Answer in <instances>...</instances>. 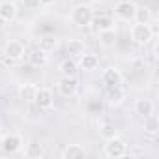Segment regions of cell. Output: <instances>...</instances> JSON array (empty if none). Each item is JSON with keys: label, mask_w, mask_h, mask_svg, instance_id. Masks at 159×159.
<instances>
[{"label": "cell", "mask_w": 159, "mask_h": 159, "mask_svg": "<svg viewBox=\"0 0 159 159\" xmlns=\"http://www.w3.org/2000/svg\"><path fill=\"white\" fill-rule=\"evenodd\" d=\"M25 148V139L19 135V133H8V135H2V140H0V150L4 153H19L21 150Z\"/></svg>", "instance_id": "3957f363"}, {"label": "cell", "mask_w": 159, "mask_h": 159, "mask_svg": "<svg viewBox=\"0 0 159 159\" xmlns=\"http://www.w3.org/2000/svg\"><path fill=\"white\" fill-rule=\"evenodd\" d=\"M25 52H26L25 45L19 39H10L6 43V47H4V56L10 58V60H13V62H21L25 58Z\"/></svg>", "instance_id": "52a82bcc"}, {"label": "cell", "mask_w": 159, "mask_h": 159, "mask_svg": "<svg viewBox=\"0 0 159 159\" xmlns=\"http://www.w3.org/2000/svg\"><path fill=\"white\" fill-rule=\"evenodd\" d=\"M6 25H8V23H6V21L2 19V17H0V32H2V30L6 28Z\"/></svg>", "instance_id": "f1b7e54d"}, {"label": "cell", "mask_w": 159, "mask_h": 159, "mask_svg": "<svg viewBox=\"0 0 159 159\" xmlns=\"http://www.w3.org/2000/svg\"><path fill=\"white\" fill-rule=\"evenodd\" d=\"M144 131L148 135H152V137L157 135V131H159V118L155 114H150V116L144 118Z\"/></svg>", "instance_id": "603a6c76"}, {"label": "cell", "mask_w": 159, "mask_h": 159, "mask_svg": "<svg viewBox=\"0 0 159 159\" xmlns=\"http://www.w3.org/2000/svg\"><path fill=\"white\" fill-rule=\"evenodd\" d=\"M135 23H150L152 21V10L148 6H137L135 8Z\"/></svg>", "instance_id": "ffe728a7"}, {"label": "cell", "mask_w": 159, "mask_h": 159, "mask_svg": "<svg viewBox=\"0 0 159 159\" xmlns=\"http://www.w3.org/2000/svg\"><path fill=\"white\" fill-rule=\"evenodd\" d=\"M56 0H39V4L41 6H51V4H54Z\"/></svg>", "instance_id": "83f0119b"}, {"label": "cell", "mask_w": 159, "mask_h": 159, "mask_svg": "<svg viewBox=\"0 0 159 159\" xmlns=\"http://www.w3.org/2000/svg\"><path fill=\"white\" fill-rule=\"evenodd\" d=\"M34 105H36L38 109H41V111H49V109H52V105H54V94H52V90L47 88V86L38 88V92H36V99H34Z\"/></svg>", "instance_id": "5b68a950"}, {"label": "cell", "mask_w": 159, "mask_h": 159, "mask_svg": "<svg viewBox=\"0 0 159 159\" xmlns=\"http://www.w3.org/2000/svg\"><path fill=\"white\" fill-rule=\"evenodd\" d=\"M124 99H125V92H124L122 84L111 86V88L107 90V103H109L111 107H120V105L124 103Z\"/></svg>", "instance_id": "7c38bea8"}, {"label": "cell", "mask_w": 159, "mask_h": 159, "mask_svg": "<svg viewBox=\"0 0 159 159\" xmlns=\"http://www.w3.org/2000/svg\"><path fill=\"white\" fill-rule=\"evenodd\" d=\"M21 4L25 6V10H30V11H34V10H38L41 6L39 0H21Z\"/></svg>", "instance_id": "484cf974"}, {"label": "cell", "mask_w": 159, "mask_h": 159, "mask_svg": "<svg viewBox=\"0 0 159 159\" xmlns=\"http://www.w3.org/2000/svg\"><path fill=\"white\" fill-rule=\"evenodd\" d=\"M79 90V81H77V77H62L60 81H58V92L66 98H71L75 96Z\"/></svg>", "instance_id": "9c48e42d"}, {"label": "cell", "mask_w": 159, "mask_h": 159, "mask_svg": "<svg viewBox=\"0 0 159 159\" xmlns=\"http://www.w3.org/2000/svg\"><path fill=\"white\" fill-rule=\"evenodd\" d=\"M36 92H38V86H36L34 83H23V84L19 86V98H21L25 103H34Z\"/></svg>", "instance_id": "ac0fdd59"}, {"label": "cell", "mask_w": 159, "mask_h": 159, "mask_svg": "<svg viewBox=\"0 0 159 159\" xmlns=\"http://www.w3.org/2000/svg\"><path fill=\"white\" fill-rule=\"evenodd\" d=\"M0 140H2V133H0Z\"/></svg>", "instance_id": "f546056e"}, {"label": "cell", "mask_w": 159, "mask_h": 159, "mask_svg": "<svg viewBox=\"0 0 159 159\" xmlns=\"http://www.w3.org/2000/svg\"><path fill=\"white\" fill-rule=\"evenodd\" d=\"M25 58H26V62H28L30 66H34V67H43V66L49 64V54H47L41 47H32V49H28V51L25 52Z\"/></svg>", "instance_id": "8992f818"}, {"label": "cell", "mask_w": 159, "mask_h": 159, "mask_svg": "<svg viewBox=\"0 0 159 159\" xmlns=\"http://www.w3.org/2000/svg\"><path fill=\"white\" fill-rule=\"evenodd\" d=\"M94 21V10L86 4H79L71 10V23L77 28H88Z\"/></svg>", "instance_id": "6da1fadb"}, {"label": "cell", "mask_w": 159, "mask_h": 159, "mask_svg": "<svg viewBox=\"0 0 159 159\" xmlns=\"http://www.w3.org/2000/svg\"><path fill=\"white\" fill-rule=\"evenodd\" d=\"M103 152H105V155H107V157H112V159L125 157L127 142H125V140H122V139L116 135V137H112V139H107V140H105Z\"/></svg>", "instance_id": "277c9868"}, {"label": "cell", "mask_w": 159, "mask_h": 159, "mask_svg": "<svg viewBox=\"0 0 159 159\" xmlns=\"http://www.w3.org/2000/svg\"><path fill=\"white\" fill-rule=\"evenodd\" d=\"M66 47H67V54H69L71 58H75V60H79V58L86 52V43H84L83 39H77V38L69 39Z\"/></svg>", "instance_id": "9a60e30c"}, {"label": "cell", "mask_w": 159, "mask_h": 159, "mask_svg": "<svg viewBox=\"0 0 159 159\" xmlns=\"http://www.w3.org/2000/svg\"><path fill=\"white\" fill-rule=\"evenodd\" d=\"M0 56H2V51H0Z\"/></svg>", "instance_id": "4dcf8cb0"}, {"label": "cell", "mask_w": 159, "mask_h": 159, "mask_svg": "<svg viewBox=\"0 0 159 159\" xmlns=\"http://www.w3.org/2000/svg\"><path fill=\"white\" fill-rule=\"evenodd\" d=\"M58 38L56 36H43V38H39V41H38V47H41L45 52H51V51H54L56 47H58Z\"/></svg>", "instance_id": "7402d4cb"}, {"label": "cell", "mask_w": 159, "mask_h": 159, "mask_svg": "<svg viewBox=\"0 0 159 159\" xmlns=\"http://www.w3.org/2000/svg\"><path fill=\"white\" fill-rule=\"evenodd\" d=\"M140 155H144V150L142 148H131V146H127V152H125V157H140Z\"/></svg>", "instance_id": "4316f807"}, {"label": "cell", "mask_w": 159, "mask_h": 159, "mask_svg": "<svg viewBox=\"0 0 159 159\" xmlns=\"http://www.w3.org/2000/svg\"><path fill=\"white\" fill-rule=\"evenodd\" d=\"M135 4L131 2V0H120V2L114 6V15L120 19V21H125V23H129V21H133V17H135Z\"/></svg>", "instance_id": "ba28073f"}, {"label": "cell", "mask_w": 159, "mask_h": 159, "mask_svg": "<svg viewBox=\"0 0 159 159\" xmlns=\"http://www.w3.org/2000/svg\"><path fill=\"white\" fill-rule=\"evenodd\" d=\"M101 81H103V84H107V88L118 86V84H122V81H124V75H122V71H120L118 67H107V69H103V73H101Z\"/></svg>", "instance_id": "30bf717a"}, {"label": "cell", "mask_w": 159, "mask_h": 159, "mask_svg": "<svg viewBox=\"0 0 159 159\" xmlns=\"http://www.w3.org/2000/svg\"><path fill=\"white\" fill-rule=\"evenodd\" d=\"M17 4L11 2V0H2L0 2V17H2L6 23H13L17 19Z\"/></svg>", "instance_id": "8fae6325"}, {"label": "cell", "mask_w": 159, "mask_h": 159, "mask_svg": "<svg viewBox=\"0 0 159 159\" xmlns=\"http://www.w3.org/2000/svg\"><path fill=\"white\" fill-rule=\"evenodd\" d=\"M133 109H135V114H139L140 118H146V116L153 114L155 105H153L152 99H148V98H140V99L135 101V107H133Z\"/></svg>", "instance_id": "4fadbf2b"}, {"label": "cell", "mask_w": 159, "mask_h": 159, "mask_svg": "<svg viewBox=\"0 0 159 159\" xmlns=\"http://www.w3.org/2000/svg\"><path fill=\"white\" fill-rule=\"evenodd\" d=\"M92 25H96L98 32L107 30V28H114V21H112V17H111V15H99V17H96V15H94Z\"/></svg>", "instance_id": "44dd1931"}, {"label": "cell", "mask_w": 159, "mask_h": 159, "mask_svg": "<svg viewBox=\"0 0 159 159\" xmlns=\"http://www.w3.org/2000/svg\"><path fill=\"white\" fill-rule=\"evenodd\" d=\"M131 39L137 45H148L153 39V28L150 23H135L131 26Z\"/></svg>", "instance_id": "7a4b0ae2"}, {"label": "cell", "mask_w": 159, "mask_h": 159, "mask_svg": "<svg viewBox=\"0 0 159 159\" xmlns=\"http://www.w3.org/2000/svg\"><path fill=\"white\" fill-rule=\"evenodd\" d=\"M60 155H62V159H81L86 155V150L81 144H67Z\"/></svg>", "instance_id": "e0dca14e"}, {"label": "cell", "mask_w": 159, "mask_h": 159, "mask_svg": "<svg viewBox=\"0 0 159 159\" xmlns=\"http://www.w3.org/2000/svg\"><path fill=\"white\" fill-rule=\"evenodd\" d=\"M45 152H43V146L38 144L36 140H30L28 144H25V155L26 157H41Z\"/></svg>", "instance_id": "cb8c5ba5"}, {"label": "cell", "mask_w": 159, "mask_h": 159, "mask_svg": "<svg viewBox=\"0 0 159 159\" xmlns=\"http://www.w3.org/2000/svg\"><path fill=\"white\" fill-rule=\"evenodd\" d=\"M98 38H99V43L103 47H112L116 43V30L114 28L101 30V32H98Z\"/></svg>", "instance_id": "d6986e66"}, {"label": "cell", "mask_w": 159, "mask_h": 159, "mask_svg": "<svg viewBox=\"0 0 159 159\" xmlns=\"http://www.w3.org/2000/svg\"><path fill=\"white\" fill-rule=\"evenodd\" d=\"M58 71L62 73V77H77L79 73V64L75 58H64L58 64Z\"/></svg>", "instance_id": "2e32d148"}, {"label": "cell", "mask_w": 159, "mask_h": 159, "mask_svg": "<svg viewBox=\"0 0 159 159\" xmlns=\"http://www.w3.org/2000/svg\"><path fill=\"white\" fill-rule=\"evenodd\" d=\"M79 67L84 71H94L99 67V56L96 52H84L81 58H79Z\"/></svg>", "instance_id": "5bb4252c"}, {"label": "cell", "mask_w": 159, "mask_h": 159, "mask_svg": "<svg viewBox=\"0 0 159 159\" xmlns=\"http://www.w3.org/2000/svg\"><path fill=\"white\" fill-rule=\"evenodd\" d=\"M99 135L107 140V139L116 137V135H118V131H116V127H114L112 124H109V122H107V124H101V125H99Z\"/></svg>", "instance_id": "d4e9b609"}]
</instances>
